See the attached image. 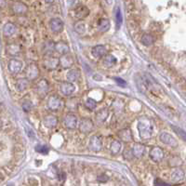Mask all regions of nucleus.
I'll use <instances>...</instances> for the list:
<instances>
[{"label": "nucleus", "instance_id": "f257e3e1", "mask_svg": "<svg viewBox=\"0 0 186 186\" xmlns=\"http://www.w3.org/2000/svg\"><path fill=\"white\" fill-rule=\"evenodd\" d=\"M138 130L140 132V137L143 141L149 140L153 135V126L151 122L147 119L140 120L138 123Z\"/></svg>", "mask_w": 186, "mask_h": 186}, {"label": "nucleus", "instance_id": "f03ea898", "mask_svg": "<svg viewBox=\"0 0 186 186\" xmlns=\"http://www.w3.org/2000/svg\"><path fill=\"white\" fill-rule=\"evenodd\" d=\"M103 147V141L100 140V138L98 136H92L89 140V144H88V148L89 150H91L92 152H100L102 150Z\"/></svg>", "mask_w": 186, "mask_h": 186}, {"label": "nucleus", "instance_id": "7ed1b4c3", "mask_svg": "<svg viewBox=\"0 0 186 186\" xmlns=\"http://www.w3.org/2000/svg\"><path fill=\"white\" fill-rule=\"evenodd\" d=\"M160 141L165 143V144L169 145L171 147H177L178 146V141L175 138L170 135L168 132H162L160 134Z\"/></svg>", "mask_w": 186, "mask_h": 186}, {"label": "nucleus", "instance_id": "20e7f679", "mask_svg": "<svg viewBox=\"0 0 186 186\" xmlns=\"http://www.w3.org/2000/svg\"><path fill=\"white\" fill-rule=\"evenodd\" d=\"M47 107L52 111H58L62 107V100L56 95H52L47 100Z\"/></svg>", "mask_w": 186, "mask_h": 186}, {"label": "nucleus", "instance_id": "39448f33", "mask_svg": "<svg viewBox=\"0 0 186 186\" xmlns=\"http://www.w3.org/2000/svg\"><path fill=\"white\" fill-rule=\"evenodd\" d=\"M94 127V124L91 119L89 118H85L80 122V125H79V130L82 133H89L90 131L93 129Z\"/></svg>", "mask_w": 186, "mask_h": 186}, {"label": "nucleus", "instance_id": "423d86ee", "mask_svg": "<svg viewBox=\"0 0 186 186\" xmlns=\"http://www.w3.org/2000/svg\"><path fill=\"white\" fill-rule=\"evenodd\" d=\"M23 69V62L17 59H11L8 62V70L11 74H19Z\"/></svg>", "mask_w": 186, "mask_h": 186}, {"label": "nucleus", "instance_id": "0eeeda50", "mask_svg": "<svg viewBox=\"0 0 186 186\" xmlns=\"http://www.w3.org/2000/svg\"><path fill=\"white\" fill-rule=\"evenodd\" d=\"M39 74V70L37 66L34 63L30 64L27 69H26V77H27V80H35L37 77H38Z\"/></svg>", "mask_w": 186, "mask_h": 186}, {"label": "nucleus", "instance_id": "6e6552de", "mask_svg": "<svg viewBox=\"0 0 186 186\" xmlns=\"http://www.w3.org/2000/svg\"><path fill=\"white\" fill-rule=\"evenodd\" d=\"M60 90H61V92L64 95V96H70V95H72L74 92L76 87H74V85L73 83L63 82V83L61 84Z\"/></svg>", "mask_w": 186, "mask_h": 186}, {"label": "nucleus", "instance_id": "1a4fd4ad", "mask_svg": "<svg viewBox=\"0 0 186 186\" xmlns=\"http://www.w3.org/2000/svg\"><path fill=\"white\" fill-rule=\"evenodd\" d=\"M150 157L153 161L160 162L164 157V152L160 147H153L150 151Z\"/></svg>", "mask_w": 186, "mask_h": 186}, {"label": "nucleus", "instance_id": "9d476101", "mask_svg": "<svg viewBox=\"0 0 186 186\" xmlns=\"http://www.w3.org/2000/svg\"><path fill=\"white\" fill-rule=\"evenodd\" d=\"M50 28L54 33H61L63 30V22L59 18H53L50 21Z\"/></svg>", "mask_w": 186, "mask_h": 186}, {"label": "nucleus", "instance_id": "9b49d317", "mask_svg": "<svg viewBox=\"0 0 186 186\" xmlns=\"http://www.w3.org/2000/svg\"><path fill=\"white\" fill-rule=\"evenodd\" d=\"M64 124H65L66 127H68V129H76V127L77 125V117H76V115H74L73 114L67 115L65 119H64Z\"/></svg>", "mask_w": 186, "mask_h": 186}, {"label": "nucleus", "instance_id": "f8f14e48", "mask_svg": "<svg viewBox=\"0 0 186 186\" xmlns=\"http://www.w3.org/2000/svg\"><path fill=\"white\" fill-rule=\"evenodd\" d=\"M131 153L132 156L137 157V158H141L143 156L145 153V147L143 146L141 143H135L133 148L131 149Z\"/></svg>", "mask_w": 186, "mask_h": 186}, {"label": "nucleus", "instance_id": "ddd939ff", "mask_svg": "<svg viewBox=\"0 0 186 186\" xmlns=\"http://www.w3.org/2000/svg\"><path fill=\"white\" fill-rule=\"evenodd\" d=\"M106 51H107V50H106L105 46H103V45L95 46L93 49L91 50L92 55L95 58H98V59H99V58H103V56H105Z\"/></svg>", "mask_w": 186, "mask_h": 186}, {"label": "nucleus", "instance_id": "4468645a", "mask_svg": "<svg viewBox=\"0 0 186 186\" xmlns=\"http://www.w3.org/2000/svg\"><path fill=\"white\" fill-rule=\"evenodd\" d=\"M118 136L120 138L121 141H126V142H129L133 141V137H132L131 134V131L129 129H121L118 132Z\"/></svg>", "mask_w": 186, "mask_h": 186}, {"label": "nucleus", "instance_id": "2eb2a0df", "mask_svg": "<svg viewBox=\"0 0 186 186\" xmlns=\"http://www.w3.org/2000/svg\"><path fill=\"white\" fill-rule=\"evenodd\" d=\"M27 7L26 5H24L23 3L21 2H16L13 6H12V10L15 14L17 15H23L24 13L27 12Z\"/></svg>", "mask_w": 186, "mask_h": 186}, {"label": "nucleus", "instance_id": "dca6fc26", "mask_svg": "<svg viewBox=\"0 0 186 186\" xmlns=\"http://www.w3.org/2000/svg\"><path fill=\"white\" fill-rule=\"evenodd\" d=\"M58 124V119L55 115H47L44 118V125L47 127H54Z\"/></svg>", "mask_w": 186, "mask_h": 186}, {"label": "nucleus", "instance_id": "f3484780", "mask_svg": "<svg viewBox=\"0 0 186 186\" xmlns=\"http://www.w3.org/2000/svg\"><path fill=\"white\" fill-rule=\"evenodd\" d=\"M59 64H61V66H62L63 68H69L74 64V60L71 56L67 54L63 55L59 60Z\"/></svg>", "mask_w": 186, "mask_h": 186}, {"label": "nucleus", "instance_id": "a211bd4d", "mask_svg": "<svg viewBox=\"0 0 186 186\" xmlns=\"http://www.w3.org/2000/svg\"><path fill=\"white\" fill-rule=\"evenodd\" d=\"M54 50L58 52L63 55H66L67 53L69 52V47L66 43L64 42H58V43L54 46Z\"/></svg>", "mask_w": 186, "mask_h": 186}, {"label": "nucleus", "instance_id": "6ab92c4d", "mask_svg": "<svg viewBox=\"0 0 186 186\" xmlns=\"http://www.w3.org/2000/svg\"><path fill=\"white\" fill-rule=\"evenodd\" d=\"M59 65V60L57 58L50 57L49 59H47L45 61V67L49 70H53V69H56L57 66Z\"/></svg>", "mask_w": 186, "mask_h": 186}, {"label": "nucleus", "instance_id": "aec40b11", "mask_svg": "<svg viewBox=\"0 0 186 186\" xmlns=\"http://www.w3.org/2000/svg\"><path fill=\"white\" fill-rule=\"evenodd\" d=\"M79 77H80V72H79L77 69H71V70L67 73V79L70 83L77 81Z\"/></svg>", "mask_w": 186, "mask_h": 186}, {"label": "nucleus", "instance_id": "412c9836", "mask_svg": "<svg viewBox=\"0 0 186 186\" xmlns=\"http://www.w3.org/2000/svg\"><path fill=\"white\" fill-rule=\"evenodd\" d=\"M89 14V9L86 6H80L76 9V17L78 19H84Z\"/></svg>", "mask_w": 186, "mask_h": 186}, {"label": "nucleus", "instance_id": "4be33fe9", "mask_svg": "<svg viewBox=\"0 0 186 186\" xmlns=\"http://www.w3.org/2000/svg\"><path fill=\"white\" fill-rule=\"evenodd\" d=\"M15 32H16V26L13 23H8L5 24L3 28V34L5 36H11L12 35H14Z\"/></svg>", "mask_w": 186, "mask_h": 186}, {"label": "nucleus", "instance_id": "5701e85b", "mask_svg": "<svg viewBox=\"0 0 186 186\" xmlns=\"http://www.w3.org/2000/svg\"><path fill=\"white\" fill-rule=\"evenodd\" d=\"M37 92L41 95H44L47 92V90H49V83H47V80L45 79H42V80L37 84Z\"/></svg>", "mask_w": 186, "mask_h": 186}, {"label": "nucleus", "instance_id": "b1692460", "mask_svg": "<svg viewBox=\"0 0 186 186\" xmlns=\"http://www.w3.org/2000/svg\"><path fill=\"white\" fill-rule=\"evenodd\" d=\"M109 115V112L107 109H102L100 111H99L97 115H96V120L99 124H102L106 120V118L108 117Z\"/></svg>", "mask_w": 186, "mask_h": 186}, {"label": "nucleus", "instance_id": "393cba45", "mask_svg": "<svg viewBox=\"0 0 186 186\" xmlns=\"http://www.w3.org/2000/svg\"><path fill=\"white\" fill-rule=\"evenodd\" d=\"M110 22L107 19H100L98 23V28L100 32H103V33H105V32H107L110 29Z\"/></svg>", "mask_w": 186, "mask_h": 186}, {"label": "nucleus", "instance_id": "a878e982", "mask_svg": "<svg viewBox=\"0 0 186 186\" xmlns=\"http://www.w3.org/2000/svg\"><path fill=\"white\" fill-rule=\"evenodd\" d=\"M115 23H116V29H119L122 25L123 22V17H122V13L119 7H115Z\"/></svg>", "mask_w": 186, "mask_h": 186}, {"label": "nucleus", "instance_id": "bb28decb", "mask_svg": "<svg viewBox=\"0 0 186 186\" xmlns=\"http://www.w3.org/2000/svg\"><path fill=\"white\" fill-rule=\"evenodd\" d=\"M29 86V81L25 78H20L19 80L16 83V88H17L19 91H23Z\"/></svg>", "mask_w": 186, "mask_h": 186}, {"label": "nucleus", "instance_id": "cd10ccee", "mask_svg": "<svg viewBox=\"0 0 186 186\" xmlns=\"http://www.w3.org/2000/svg\"><path fill=\"white\" fill-rule=\"evenodd\" d=\"M103 63H104V65H105L106 67H108V68L113 67L114 65H115V63H116V59H115V57L113 56L112 54L106 55V56L104 57Z\"/></svg>", "mask_w": 186, "mask_h": 186}, {"label": "nucleus", "instance_id": "c85d7f7f", "mask_svg": "<svg viewBox=\"0 0 186 186\" xmlns=\"http://www.w3.org/2000/svg\"><path fill=\"white\" fill-rule=\"evenodd\" d=\"M121 147H122L121 142L119 141H117V140H115L113 142H112V144H111V153H112V155H114V156L118 155V153H120Z\"/></svg>", "mask_w": 186, "mask_h": 186}, {"label": "nucleus", "instance_id": "c756f323", "mask_svg": "<svg viewBox=\"0 0 186 186\" xmlns=\"http://www.w3.org/2000/svg\"><path fill=\"white\" fill-rule=\"evenodd\" d=\"M183 178H184V172L182 169H175L171 173V180L173 182H179V180H182Z\"/></svg>", "mask_w": 186, "mask_h": 186}, {"label": "nucleus", "instance_id": "7c9ffc66", "mask_svg": "<svg viewBox=\"0 0 186 186\" xmlns=\"http://www.w3.org/2000/svg\"><path fill=\"white\" fill-rule=\"evenodd\" d=\"M153 42H155V39H153V37L151 35L145 34L141 37V43L144 46H151L153 44Z\"/></svg>", "mask_w": 186, "mask_h": 186}, {"label": "nucleus", "instance_id": "2f4dec72", "mask_svg": "<svg viewBox=\"0 0 186 186\" xmlns=\"http://www.w3.org/2000/svg\"><path fill=\"white\" fill-rule=\"evenodd\" d=\"M8 52L10 55H17L20 52V47L16 44H12L8 47Z\"/></svg>", "mask_w": 186, "mask_h": 186}, {"label": "nucleus", "instance_id": "473e14b6", "mask_svg": "<svg viewBox=\"0 0 186 186\" xmlns=\"http://www.w3.org/2000/svg\"><path fill=\"white\" fill-rule=\"evenodd\" d=\"M171 129L174 130V132L178 136H180V138H182V141H185V132H184V130H182V129H180V127H175V126H171Z\"/></svg>", "mask_w": 186, "mask_h": 186}, {"label": "nucleus", "instance_id": "72a5a7b5", "mask_svg": "<svg viewBox=\"0 0 186 186\" xmlns=\"http://www.w3.org/2000/svg\"><path fill=\"white\" fill-rule=\"evenodd\" d=\"M74 30H76L78 34H83L85 32V24L83 22H79L74 25Z\"/></svg>", "mask_w": 186, "mask_h": 186}, {"label": "nucleus", "instance_id": "f704fd0d", "mask_svg": "<svg viewBox=\"0 0 186 186\" xmlns=\"http://www.w3.org/2000/svg\"><path fill=\"white\" fill-rule=\"evenodd\" d=\"M86 106L89 110H94L97 106V103L93 99H88L86 102Z\"/></svg>", "mask_w": 186, "mask_h": 186}, {"label": "nucleus", "instance_id": "c9c22d12", "mask_svg": "<svg viewBox=\"0 0 186 186\" xmlns=\"http://www.w3.org/2000/svg\"><path fill=\"white\" fill-rule=\"evenodd\" d=\"M35 151L40 153H43V155H46V153H49V148L46 145H37L35 147Z\"/></svg>", "mask_w": 186, "mask_h": 186}, {"label": "nucleus", "instance_id": "e433bc0d", "mask_svg": "<svg viewBox=\"0 0 186 186\" xmlns=\"http://www.w3.org/2000/svg\"><path fill=\"white\" fill-rule=\"evenodd\" d=\"M33 108V104H32V102H30V100H26V102H24L23 103V109L25 111V112H29L31 111V109Z\"/></svg>", "mask_w": 186, "mask_h": 186}, {"label": "nucleus", "instance_id": "4c0bfd02", "mask_svg": "<svg viewBox=\"0 0 186 186\" xmlns=\"http://www.w3.org/2000/svg\"><path fill=\"white\" fill-rule=\"evenodd\" d=\"M108 180H109L108 176H107V175H105V174H100V175H99V176L97 177V180H98L99 182H102V183L106 182Z\"/></svg>", "mask_w": 186, "mask_h": 186}, {"label": "nucleus", "instance_id": "58836bf2", "mask_svg": "<svg viewBox=\"0 0 186 186\" xmlns=\"http://www.w3.org/2000/svg\"><path fill=\"white\" fill-rule=\"evenodd\" d=\"M155 185L156 186H170L169 184H168V183H166L165 182H163V180H160V179H156L155 180Z\"/></svg>", "mask_w": 186, "mask_h": 186}, {"label": "nucleus", "instance_id": "ea45409f", "mask_svg": "<svg viewBox=\"0 0 186 186\" xmlns=\"http://www.w3.org/2000/svg\"><path fill=\"white\" fill-rule=\"evenodd\" d=\"M115 80H116V83L119 84V85H122V86H125V85H126V82L123 80V79H121V78L115 77Z\"/></svg>", "mask_w": 186, "mask_h": 186}]
</instances>
